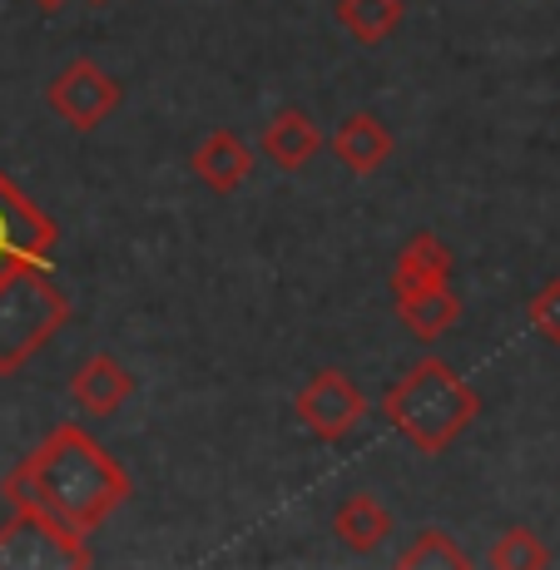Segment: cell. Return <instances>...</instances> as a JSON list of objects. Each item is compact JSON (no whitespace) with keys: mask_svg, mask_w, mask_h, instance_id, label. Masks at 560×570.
Listing matches in <instances>:
<instances>
[{"mask_svg":"<svg viewBox=\"0 0 560 570\" xmlns=\"http://www.w3.org/2000/svg\"><path fill=\"white\" fill-rule=\"evenodd\" d=\"M0 497L10 501V511H30L70 541H90L135 497V481L85 426L60 422L26 462L10 471Z\"/></svg>","mask_w":560,"mask_h":570,"instance_id":"obj_1","label":"cell"},{"mask_svg":"<svg viewBox=\"0 0 560 570\" xmlns=\"http://www.w3.org/2000/svg\"><path fill=\"white\" fill-rule=\"evenodd\" d=\"M477 412H481L477 387H471L452 363H442V357L412 363L382 392V416H387V426L402 442H412L422 456H442L446 446L477 422Z\"/></svg>","mask_w":560,"mask_h":570,"instance_id":"obj_2","label":"cell"},{"mask_svg":"<svg viewBox=\"0 0 560 570\" xmlns=\"http://www.w3.org/2000/svg\"><path fill=\"white\" fill-rule=\"evenodd\" d=\"M65 323H70V298L50 278V263L0 268V377H16Z\"/></svg>","mask_w":560,"mask_h":570,"instance_id":"obj_3","label":"cell"},{"mask_svg":"<svg viewBox=\"0 0 560 570\" xmlns=\"http://www.w3.org/2000/svg\"><path fill=\"white\" fill-rule=\"evenodd\" d=\"M293 412H298V422L317 442L337 446V442H347V436L357 432V422L367 416V397H362V387L343 367H317L298 387V397H293Z\"/></svg>","mask_w":560,"mask_h":570,"instance_id":"obj_4","label":"cell"},{"mask_svg":"<svg viewBox=\"0 0 560 570\" xmlns=\"http://www.w3.org/2000/svg\"><path fill=\"white\" fill-rule=\"evenodd\" d=\"M50 109L65 119L70 129H80V135H90V129H100L109 115L119 109V100H125V85L115 80L109 70H100L95 60H70L60 75L50 80L46 90Z\"/></svg>","mask_w":560,"mask_h":570,"instance_id":"obj_5","label":"cell"},{"mask_svg":"<svg viewBox=\"0 0 560 570\" xmlns=\"http://www.w3.org/2000/svg\"><path fill=\"white\" fill-rule=\"evenodd\" d=\"M95 551L90 541H70L60 535L50 521L30 517V511H16L6 525H0V566L6 570H36V566H90Z\"/></svg>","mask_w":560,"mask_h":570,"instance_id":"obj_6","label":"cell"},{"mask_svg":"<svg viewBox=\"0 0 560 570\" xmlns=\"http://www.w3.org/2000/svg\"><path fill=\"white\" fill-rule=\"evenodd\" d=\"M60 228L46 218V208H36L26 194L16 189V179H6L0 169V268L10 263H50Z\"/></svg>","mask_w":560,"mask_h":570,"instance_id":"obj_7","label":"cell"},{"mask_svg":"<svg viewBox=\"0 0 560 570\" xmlns=\"http://www.w3.org/2000/svg\"><path fill=\"white\" fill-rule=\"evenodd\" d=\"M189 174L208 194H224L228 199V194H238L248 184V174H254V149H248L234 129H214V135H204V145L194 149Z\"/></svg>","mask_w":560,"mask_h":570,"instance_id":"obj_8","label":"cell"},{"mask_svg":"<svg viewBox=\"0 0 560 570\" xmlns=\"http://www.w3.org/2000/svg\"><path fill=\"white\" fill-rule=\"evenodd\" d=\"M135 372H129L119 357H90V363H80L75 367V377H70V402L80 407L85 416H115L119 407H125L129 397H135Z\"/></svg>","mask_w":560,"mask_h":570,"instance_id":"obj_9","label":"cell"},{"mask_svg":"<svg viewBox=\"0 0 560 570\" xmlns=\"http://www.w3.org/2000/svg\"><path fill=\"white\" fill-rule=\"evenodd\" d=\"M333 155L343 164L347 174H357V179H372V174L382 169V164L392 159V129L382 125L372 109H357V115H347L343 125L333 129Z\"/></svg>","mask_w":560,"mask_h":570,"instance_id":"obj_10","label":"cell"},{"mask_svg":"<svg viewBox=\"0 0 560 570\" xmlns=\"http://www.w3.org/2000/svg\"><path fill=\"white\" fill-rule=\"evenodd\" d=\"M397 317L416 343H436L461 323V298L452 293V283H426V288L397 293Z\"/></svg>","mask_w":560,"mask_h":570,"instance_id":"obj_11","label":"cell"},{"mask_svg":"<svg viewBox=\"0 0 560 570\" xmlns=\"http://www.w3.org/2000/svg\"><path fill=\"white\" fill-rule=\"evenodd\" d=\"M258 149L278 164L283 174H298V169H307V159L323 149V129H317L303 109H278V115L268 119V129H263Z\"/></svg>","mask_w":560,"mask_h":570,"instance_id":"obj_12","label":"cell"},{"mask_svg":"<svg viewBox=\"0 0 560 570\" xmlns=\"http://www.w3.org/2000/svg\"><path fill=\"white\" fill-rule=\"evenodd\" d=\"M452 268H456L452 248H446L432 228H422V234H412L407 244H402L397 263H392V298L412 293V288H426V283H452Z\"/></svg>","mask_w":560,"mask_h":570,"instance_id":"obj_13","label":"cell"},{"mask_svg":"<svg viewBox=\"0 0 560 570\" xmlns=\"http://www.w3.org/2000/svg\"><path fill=\"white\" fill-rule=\"evenodd\" d=\"M333 535L347 546V551L367 556L392 535V511L382 507L372 491H353V497L333 511Z\"/></svg>","mask_w":560,"mask_h":570,"instance_id":"obj_14","label":"cell"},{"mask_svg":"<svg viewBox=\"0 0 560 570\" xmlns=\"http://www.w3.org/2000/svg\"><path fill=\"white\" fill-rule=\"evenodd\" d=\"M333 16L357 46H382V40H392V30L402 26L407 6H402V0H337Z\"/></svg>","mask_w":560,"mask_h":570,"instance_id":"obj_15","label":"cell"},{"mask_svg":"<svg viewBox=\"0 0 560 570\" xmlns=\"http://www.w3.org/2000/svg\"><path fill=\"white\" fill-rule=\"evenodd\" d=\"M466 570L471 556L456 546V535L436 531V525H426V531L412 535V546H402L397 551V570Z\"/></svg>","mask_w":560,"mask_h":570,"instance_id":"obj_16","label":"cell"},{"mask_svg":"<svg viewBox=\"0 0 560 570\" xmlns=\"http://www.w3.org/2000/svg\"><path fill=\"white\" fill-rule=\"evenodd\" d=\"M487 561L497 570H546L551 566V551H546V541L531 531V525H511V531L497 535Z\"/></svg>","mask_w":560,"mask_h":570,"instance_id":"obj_17","label":"cell"},{"mask_svg":"<svg viewBox=\"0 0 560 570\" xmlns=\"http://www.w3.org/2000/svg\"><path fill=\"white\" fill-rule=\"evenodd\" d=\"M525 323H531L551 347H560V273L546 278L541 288L531 293V303H525Z\"/></svg>","mask_w":560,"mask_h":570,"instance_id":"obj_18","label":"cell"},{"mask_svg":"<svg viewBox=\"0 0 560 570\" xmlns=\"http://www.w3.org/2000/svg\"><path fill=\"white\" fill-rule=\"evenodd\" d=\"M36 6H40V10H50V16H55V10L65 6V0H36Z\"/></svg>","mask_w":560,"mask_h":570,"instance_id":"obj_19","label":"cell"},{"mask_svg":"<svg viewBox=\"0 0 560 570\" xmlns=\"http://www.w3.org/2000/svg\"><path fill=\"white\" fill-rule=\"evenodd\" d=\"M90 6H109V0H90Z\"/></svg>","mask_w":560,"mask_h":570,"instance_id":"obj_20","label":"cell"}]
</instances>
